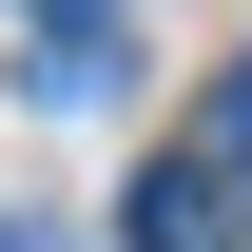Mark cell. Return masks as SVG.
Masks as SVG:
<instances>
[{"instance_id":"obj_3","label":"cell","mask_w":252,"mask_h":252,"mask_svg":"<svg viewBox=\"0 0 252 252\" xmlns=\"http://www.w3.org/2000/svg\"><path fill=\"white\" fill-rule=\"evenodd\" d=\"M194 136H214V156L252 175V78H214V117H194Z\"/></svg>"},{"instance_id":"obj_4","label":"cell","mask_w":252,"mask_h":252,"mask_svg":"<svg viewBox=\"0 0 252 252\" xmlns=\"http://www.w3.org/2000/svg\"><path fill=\"white\" fill-rule=\"evenodd\" d=\"M39 20H117V0H39Z\"/></svg>"},{"instance_id":"obj_1","label":"cell","mask_w":252,"mask_h":252,"mask_svg":"<svg viewBox=\"0 0 252 252\" xmlns=\"http://www.w3.org/2000/svg\"><path fill=\"white\" fill-rule=\"evenodd\" d=\"M136 252H252V175L214 136H175V156L136 175Z\"/></svg>"},{"instance_id":"obj_5","label":"cell","mask_w":252,"mask_h":252,"mask_svg":"<svg viewBox=\"0 0 252 252\" xmlns=\"http://www.w3.org/2000/svg\"><path fill=\"white\" fill-rule=\"evenodd\" d=\"M0 252H59V233H0Z\"/></svg>"},{"instance_id":"obj_2","label":"cell","mask_w":252,"mask_h":252,"mask_svg":"<svg viewBox=\"0 0 252 252\" xmlns=\"http://www.w3.org/2000/svg\"><path fill=\"white\" fill-rule=\"evenodd\" d=\"M20 97H39V117H97V97H117V39H97V20H39Z\"/></svg>"}]
</instances>
